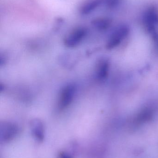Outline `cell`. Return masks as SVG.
Returning a JSON list of instances; mask_svg holds the SVG:
<instances>
[{
    "label": "cell",
    "instance_id": "obj_1",
    "mask_svg": "<svg viewBox=\"0 0 158 158\" xmlns=\"http://www.w3.org/2000/svg\"><path fill=\"white\" fill-rule=\"evenodd\" d=\"M88 34V29L84 27L74 29L64 40V44L68 48H73L79 45Z\"/></svg>",
    "mask_w": 158,
    "mask_h": 158
},
{
    "label": "cell",
    "instance_id": "obj_2",
    "mask_svg": "<svg viewBox=\"0 0 158 158\" xmlns=\"http://www.w3.org/2000/svg\"><path fill=\"white\" fill-rule=\"evenodd\" d=\"M130 28L126 25L119 26L110 35L107 44V48L112 49L119 45L130 33Z\"/></svg>",
    "mask_w": 158,
    "mask_h": 158
},
{
    "label": "cell",
    "instance_id": "obj_3",
    "mask_svg": "<svg viewBox=\"0 0 158 158\" xmlns=\"http://www.w3.org/2000/svg\"><path fill=\"white\" fill-rule=\"evenodd\" d=\"M76 86L73 84H68L63 87L60 92L58 102L60 110H64L72 103L76 94Z\"/></svg>",
    "mask_w": 158,
    "mask_h": 158
},
{
    "label": "cell",
    "instance_id": "obj_4",
    "mask_svg": "<svg viewBox=\"0 0 158 158\" xmlns=\"http://www.w3.org/2000/svg\"><path fill=\"white\" fill-rule=\"evenodd\" d=\"M18 132V127L10 122L1 123L0 125V140L1 143H8L14 139Z\"/></svg>",
    "mask_w": 158,
    "mask_h": 158
},
{
    "label": "cell",
    "instance_id": "obj_5",
    "mask_svg": "<svg viewBox=\"0 0 158 158\" xmlns=\"http://www.w3.org/2000/svg\"><path fill=\"white\" fill-rule=\"evenodd\" d=\"M143 20L145 26L149 31H155L158 26L157 9L154 7L148 8L143 15Z\"/></svg>",
    "mask_w": 158,
    "mask_h": 158
},
{
    "label": "cell",
    "instance_id": "obj_6",
    "mask_svg": "<svg viewBox=\"0 0 158 158\" xmlns=\"http://www.w3.org/2000/svg\"><path fill=\"white\" fill-rule=\"evenodd\" d=\"M30 128L32 135L39 142L43 141L45 129L43 123L39 119H34L30 122Z\"/></svg>",
    "mask_w": 158,
    "mask_h": 158
},
{
    "label": "cell",
    "instance_id": "obj_7",
    "mask_svg": "<svg viewBox=\"0 0 158 158\" xmlns=\"http://www.w3.org/2000/svg\"><path fill=\"white\" fill-rule=\"evenodd\" d=\"M109 70V63L107 60L102 59L96 66V77L99 81H103L107 77Z\"/></svg>",
    "mask_w": 158,
    "mask_h": 158
},
{
    "label": "cell",
    "instance_id": "obj_8",
    "mask_svg": "<svg viewBox=\"0 0 158 158\" xmlns=\"http://www.w3.org/2000/svg\"><path fill=\"white\" fill-rule=\"evenodd\" d=\"M103 0H90L81 7L80 13L83 16H87L92 14L100 5Z\"/></svg>",
    "mask_w": 158,
    "mask_h": 158
},
{
    "label": "cell",
    "instance_id": "obj_9",
    "mask_svg": "<svg viewBox=\"0 0 158 158\" xmlns=\"http://www.w3.org/2000/svg\"><path fill=\"white\" fill-rule=\"evenodd\" d=\"M111 20L106 18H98L92 21V24L95 28L99 30L107 29L111 24Z\"/></svg>",
    "mask_w": 158,
    "mask_h": 158
},
{
    "label": "cell",
    "instance_id": "obj_10",
    "mask_svg": "<svg viewBox=\"0 0 158 158\" xmlns=\"http://www.w3.org/2000/svg\"><path fill=\"white\" fill-rule=\"evenodd\" d=\"M120 0H106V3L107 5L109 7H114L117 5L120 2Z\"/></svg>",
    "mask_w": 158,
    "mask_h": 158
},
{
    "label": "cell",
    "instance_id": "obj_11",
    "mask_svg": "<svg viewBox=\"0 0 158 158\" xmlns=\"http://www.w3.org/2000/svg\"><path fill=\"white\" fill-rule=\"evenodd\" d=\"M59 158H72V157L69 153L66 152H62L59 154Z\"/></svg>",
    "mask_w": 158,
    "mask_h": 158
}]
</instances>
